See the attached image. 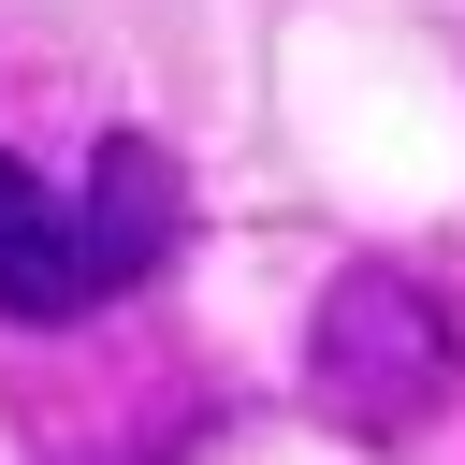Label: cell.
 Here are the masks:
<instances>
[{"instance_id": "6da1fadb", "label": "cell", "mask_w": 465, "mask_h": 465, "mask_svg": "<svg viewBox=\"0 0 465 465\" xmlns=\"http://www.w3.org/2000/svg\"><path fill=\"white\" fill-rule=\"evenodd\" d=\"M174 247H189V174L160 131H102L73 189L0 145V320L15 334H58V320L145 291Z\"/></svg>"}, {"instance_id": "7a4b0ae2", "label": "cell", "mask_w": 465, "mask_h": 465, "mask_svg": "<svg viewBox=\"0 0 465 465\" xmlns=\"http://www.w3.org/2000/svg\"><path fill=\"white\" fill-rule=\"evenodd\" d=\"M305 392L349 421V436H378V450H407L450 392H465V320L407 276V262H349L334 291H320V334H305Z\"/></svg>"}]
</instances>
